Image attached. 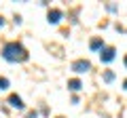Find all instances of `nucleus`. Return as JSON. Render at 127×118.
Masks as SVG:
<instances>
[{
    "mask_svg": "<svg viewBox=\"0 0 127 118\" xmlns=\"http://www.w3.org/2000/svg\"><path fill=\"white\" fill-rule=\"evenodd\" d=\"M125 89H127V80H125Z\"/></svg>",
    "mask_w": 127,
    "mask_h": 118,
    "instance_id": "nucleus-12",
    "label": "nucleus"
},
{
    "mask_svg": "<svg viewBox=\"0 0 127 118\" xmlns=\"http://www.w3.org/2000/svg\"><path fill=\"white\" fill-rule=\"evenodd\" d=\"M59 19H62V11H51L49 13V21L51 23H57Z\"/></svg>",
    "mask_w": 127,
    "mask_h": 118,
    "instance_id": "nucleus-5",
    "label": "nucleus"
},
{
    "mask_svg": "<svg viewBox=\"0 0 127 118\" xmlns=\"http://www.w3.org/2000/svg\"><path fill=\"white\" fill-rule=\"evenodd\" d=\"M28 118H38V114H36V112H32V114H30Z\"/></svg>",
    "mask_w": 127,
    "mask_h": 118,
    "instance_id": "nucleus-10",
    "label": "nucleus"
},
{
    "mask_svg": "<svg viewBox=\"0 0 127 118\" xmlns=\"http://www.w3.org/2000/svg\"><path fill=\"white\" fill-rule=\"evenodd\" d=\"M112 59H114V49H106L104 53H102V61L108 63V61H112Z\"/></svg>",
    "mask_w": 127,
    "mask_h": 118,
    "instance_id": "nucleus-4",
    "label": "nucleus"
},
{
    "mask_svg": "<svg viewBox=\"0 0 127 118\" xmlns=\"http://www.w3.org/2000/svg\"><path fill=\"white\" fill-rule=\"evenodd\" d=\"M4 89H9V80L6 78H0V91H4Z\"/></svg>",
    "mask_w": 127,
    "mask_h": 118,
    "instance_id": "nucleus-8",
    "label": "nucleus"
},
{
    "mask_svg": "<svg viewBox=\"0 0 127 118\" xmlns=\"http://www.w3.org/2000/svg\"><path fill=\"white\" fill-rule=\"evenodd\" d=\"M89 68H91V63H89V61H83V59H81V61H74V63H72V70H74V72H78V74L87 72Z\"/></svg>",
    "mask_w": 127,
    "mask_h": 118,
    "instance_id": "nucleus-2",
    "label": "nucleus"
},
{
    "mask_svg": "<svg viewBox=\"0 0 127 118\" xmlns=\"http://www.w3.org/2000/svg\"><path fill=\"white\" fill-rule=\"evenodd\" d=\"M9 103L13 105V108H17V110H21V108H23L21 97H17V95H11V97H9Z\"/></svg>",
    "mask_w": 127,
    "mask_h": 118,
    "instance_id": "nucleus-3",
    "label": "nucleus"
},
{
    "mask_svg": "<svg viewBox=\"0 0 127 118\" xmlns=\"http://www.w3.org/2000/svg\"><path fill=\"white\" fill-rule=\"evenodd\" d=\"M102 46H104V42H102V40H93V42H91V49H93V51L102 49Z\"/></svg>",
    "mask_w": 127,
    "mask_h": 118,
    "instance_id": "nucleus-7",
    "label": "nucleus"
},
{
    "mask_svg": "<svg viewBox=\"0 0 127 118\" xmlns=\"http://www.w3.org/2000/svg\"><path fill=\"white\" fill-rule=\"evenodd\" d=\"M2 23H4V21H2V19H0V27H2Z\"/></svg>",
    "mask_w": 127,
    "mask_h": 118,
    "instance_id": "nucleus-11",
    "label": "nucleus"
},
{
    "mask_svg": "<svg viewBox=\"0 0 127 118\" xmlns=\"http://www.w3.org/2000/svg\"><path fill=\"white\" fill-rule=\"evenodd\" d=\"M68 86L72 89V91H78V89H81V80H70Z\"/></svg>",
    "mask_w": 127,
    "mask_h": 118,
    "instance_id": "nucleus-6",
    "label": "nucleus"
},
{
    "mask_svg": "<svg viewBox=\"0 0 127 118\" xmlns=\"http://www.w3.org/2000/svg\"><path fill=\"white\" fill-rule=\"evenodd\" d=\"M2 57H4L6 61H26L28 51L23 49L19 42H9V44L2 49Z\"/></svg>",
    "mask_w": 127,
    "mask_h": 118,
    "instance_id": "nucleus-1",
    "label": "nucleus"
},
{
    "mask_svg": "<svg viewBox=\"0 0 127 118\" xmlns=\"http://www.w3.org/2000/svg\"><path fill=\"white\" fill-rule=\"evenodd\" d=\"M104 80H106V82H112V80H114V74H112V72H106V74H104Z\"/></svg>",
    "mask_w": 127,
    "mask_h": 118,
    "instance_id": "nucleus-9",
    "label": "nucleus"
},
{
    "mask_svg": "<svg viewBox=\"0 0 127 118\" xmlns=\"http://www.w3.org/2000/svg\"><path fill=\"white\" fill-rule=\"evenodd\" d=\"M125 65H127V57H125Z\"/></svg>",
    "mask_w": 127,
    "mask_h": 118,
    "instance_id": "nucleus-13",
    "label": "nucleus"
}]
</instances>
